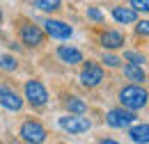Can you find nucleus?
<instances>
[{
    "label": "nucleus",
    "mask_w": 149,
    "mask_h": 144,
    "mask_svg": "<svg viewBox=\"0 0 149 144\" xmlns=\"http://www.w3.org/2000/svg\"><path fill=\"white\" fill-rule=\"evenodd\" d=\"M87 18L101 23V21H103V14H101V9H96V7H87Z\"/></svg>",
    "instance_id": "nucleus-22"
},
{
    "label": "nucleus",
    "mask_w": 149,
    "mask_h": 144,
    "mask_svg": "<svg viewBox=\"0 0 149 144\" xmlns=\"http://www.w3.org/2000/svg\"><path fill=\"white\" fill-rule=\"evenodd\" d=\"M19 135L23 142H30V144H41L46 142V128L39 124L37 119H28V121H23L19 128Z\"/></svg>",
    "instance_id": "nucleus-6"
},
{
    "label": "nucleus",
    "mask_w": 149,
    "mask_h": 144,
    "mask_svg": "<svg viewBox=\"0 0 149 144\" xmlns=\"http://www.w3.org/2000/svg\"><path fill=\"white\" fill-rule=\"evenodd\" d=\"M124 75L129 80H133V82H138V85H145V80H147V73H145V69L140 64H126L124 66Z\"/></svg>",
    "instance_id": "nucleus-14"
},
{
    "label": "nucleus",
    "mask_w": 149,
    "mask_h": 144,
    "mask_svg": "<svg viewBox=\"0 0 149 144\" xmlns=\"http://www.w3.org/2000/svg\"><path fill=\"white\" fill-rule=\"evenodd\" d=\"M62 105H64L67 112H74V114H85V112H87V103H85L80 96H74V94L64 96V98H62Z\"/></svg>",
    "instance_id": "nucleus-13"
},
{
    "label": "nucleus",
    "mask_w": 149,
    "mask_h": 144,
    "mask_svg": "<svg viewBox=\"0 0 149 144\" xmlns=\"http://www.w3.org/2000/svg\"><path fill=\"white\" fill-rule=\"evenodd\" d=\"M55 55L60 57V62H64V64H69V66H76V64H80L83 62V53L74 48V46H57Z\"/></svg>",
    "instance_id": "nucleus-12"
},
{
    "label": "nucleus",
    "mask_w": 149,
    "mask_h": 144,
    "mask_svg": "<svg viewBox=\"0 0 149 144\" xmlns=\"http://www.w3.org/2000/svg\"><path fill=\"white\" fill-rule=\"evenodd\" d=\"M106 80V71H103V64L94 62V60H83V69H80V85L87 87V89H96L101 82Z\"/></svg>",
    "instance_id": "nucleus-3"
},
{
    "label": "nucleus",
    "mask_w": 149,
    "mask_h": 144,
    "mask_svg": "<svg viewBox=\"0 0 149 144\" xmlns=\"http://www.w3.org/2000/svg\"><path fill=\"white\" fill-rule=\"evenodd\" d=\"M23 94H25V101L32 105V108H44L48 103V89L44 87L41 80H25L23 85Z\"/></svg>",
    "instance_id": "nucleus-4"
},
{
    "label": "nucleus",
    "mask_w": 149,
    "mask_h": 144,
    "mask_svg": "<svg viewBox=\"0 0 149 144\" xmlns=\"http://www.w3.org/2000/svg\"><path fill=\"white\" fill-rule=\"evenodd\" d=\"M112 18L117 21V23H122V25H129V23H135L138 21V12L133 9V7H124V5H112L110 9Z\"/></svg>",
    "instance_id": "nucleus-11"
},
{
    "label": "nucleus",
    "mask_w": 149,
    "mask_h": 144,
    "mask_svg": "<svg viewBox=\"0 0 149 144\" xmlns=\"http://www.w3.org/2000/svg\"><path fill=\"white\" fill-rule=\"evenodd\" d=\"M0 69L2 71H16L19 64H16V60L12 55H0Z\"/></svg>",
    "instance_id": "nucleus-18"
},
{
    "label": "nucleus",
    "mask_w": 149,
    "mask_h": 144,
    "mask_svg": "<svg viewBox=\"0 0 149 144\" xmlns=\"http://www.w3.org/2000/svg\"><path fill=\"white\" fill-rule=\"evenodd\" d=\"M57 126L62 128L64 133H69V135H83V133H87L92 128V121L87 117H83V114L69 112V114H64V117L57 119Z\"/></svg>",
    "instance_id": "nucleus-5"
},
{
    "label": "nucleus",
    "mask_w": 149,
    "mask_h": 144,
    "mask_svg": "<svg viewBox=\"0 0 149 144\" xmlns=\"http://www.w3.org/2000/svg\"><path fill=\"white\" fill-rule=\"evenodd\" d=\"M101 62L106 64V66H110V69H117L124 60H119L117 55H112V53H103V57H101Z\"/></svg>",
    "instance_id": "nucleus-19"
},
{
    "label": "nucleus",
    "mask_w": 149,
    "mask_h": 144,
    "mask_svg": "<svg viewBox=\"0 0 149 144\" xmlns=\"http://www.w3.org/2000/svg\"><path fill=\"white\" fill-rule=\"evenodd\" d=\"M0 23H2V9H0Z\"/></svg>",
    "instance_id": "nucleus-23"
},
{
    "label": "nucleus",
    "mask_w": 149,
    "mask_h": 144,
    "mask_svg": "<svg viewBox=\"0 0 149 144\" xmlns=\"http://www.w3.org/2000/svg\"><path fill=\"white\" fill-rule=\"evenodd\" d=\"M135 35L138 37H149V18L147 21H135Z\"/></svg>",
    "instance_id": "nucleus-21"
},
{
    "label": "nucleus",
    "mask_w": 149,
    "mask_h": 144,
    "mask_svg": "<svg viewBox=\"0 0 149 144\" xmlns=\"http://www.w3.org/2000/svg\"><path fill=\"white\" fill-rule=\"evenodd\" d=\"M117 101H119V105L122 108H129V110H142L145 105L149 103V91L142 87V85H138V82H133V85H124L119 94H117Z\"/></svg>",
    "instance_id": "nucleus-1"
},
{
    "label": "nucleus",
    "mask_w": 149,
    "mask_h": 144,
    "mask_svg": "<svg viewBox=\"0 0 149 144\" xmlns=\"http://www.w3.org/2000/svg\"><path fill=\"white\" fill-rule=\"evenodd\" d=\"M135 119H138L135 110H129V108H112L110 112L106 114V124L110 128H126V126H131Z\"/></svg>",
    "instance_id": "nucleus-7"
},
{
    "label": "nucleus",
    "mask_w": 149,
    "mask_h": 144,
    "mask_svg": "<svg viewBox=\"0 0 149 144\" xmlns=\"http://www.w3.org/2000/svg\"><path fill=\"white\" fill-rule=\"evenodd\" d=\"M129 5L135 9V12H142V14H149V0H129Z\"/></svg>",
    "instance_id": "nucleus-20"
},
{
    "label": "nucleus",
    "mask_w": 149,
    "mask_h": 144,
    "mask_svg": "<svg viewBox=\"0 0 149 144\" xmlns=\"http://www.w3.org/2000/svg\"><path fill=\"white\" fill-rule=\"evenodd\" d=\"M124 60H126L129 64H140V66L147 62V57L142 53H138V51H124Z\"/></svg>",
    "instance_id": "nucleus-17"
},
{
    "label": "nucleus",
    "mask_w": 149,
    "mask_h": 144,
    "mask_svg": "<svg viewBox=\"0 0 149 144\" xmlns=\"http://www.w3.org/2000/svg\"><path fill=\"white\" fill-rule=\"evenodd\" d=\"M32 5L39 12H46V14H55L62 9V0H32Z\"/></svg>",
    "instance_id": "nucleus-16"
},
{
    "label": "nucleus",
    "mask_w": 149,
    "mask_h": 144,
    "mask_svg": "<svg viewBox=\"0 0 149 144\" xmlns=\"http://www.w3.org/2000/svg\"><path fill=\"white\" fill-rule=\"evenodd\" d=\"M129 137L133 142H142V144H149V124H138V126L129 128Z\"/></svg>",
    "instance_id": "nucleus-15"
},
{
    "label": "nucleus",
    "mask_w": 149,
    "mask_h": 144,
    "mask_svg": "<svg viewBox=\"0 0 149 144\" xmlns=\"http://www.w3.org/2000/svg\"><path fill=\"white\" fill-rule=\"evenodd\" d=\"M0 105L9 112H19L23 108V98L19 96V91L9 85H0Z\"/></svg>",
    "instance_id": "nucleus-10"
},
{
    "label": "nucleus",
    "mask_w": 149,
    "mask_h": 144,
    "mask_svg": "<svg viewBox=\"0 0 149 144\" xmlns=\"http://www.w3.org/2000/svg\"><path fill=\"white\" fill-rule=\"evenodd\" d=\"M44 32H46V37H51V39H69V37L74 35V28L69 23H64V21L46 18L44 21Z\"/></svg>",
    "instance_id": "nucleus-8"
},
{
    "label": "nucleus",
    "mask_w": 149,
    "mask_h": 144,
    "mask_svg": "<svg viewBox=\"0 0 149 144\" xmlns=\"http://www.w3.org/2000/svg\"><path fill=\"white\" fill-rule=\"evenodd\" d=\"M16 32H19V39L25 48H41L46 44V32L44 28L35 25L32 21L28 18H19L16 21Z\"/></svg>",
    "instance_id": "nucleus-2"
},
{
    "label": "nucleus",
    "mask_w": 149,
    "mask_h": 144,
    "mask_svg": "<svg viewBox=\"0 0 149 144\" xmlns=\"http://www.w3.org/2000/svg\"><path fill=\"white\" fill-rule=\"evenodd\" d=\"M96 41H99V46H103L106 51H119V48H124L126 37L122 35L119 30H101Z\"/></svg>",
    "instance_id": "nucleus-9"
}]
</instances>
